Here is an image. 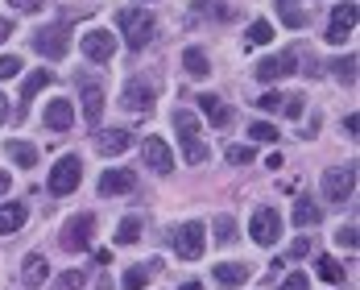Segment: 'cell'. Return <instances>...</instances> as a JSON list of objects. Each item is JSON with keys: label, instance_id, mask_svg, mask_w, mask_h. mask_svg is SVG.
I'll return each mask as SVG.
<instances>
[{"label": "cell", "instance_id": "1", "mask_svg": "<svg viewBox=\"0 0 360 290\" xmlns=\"http://www.w3.org/2000/svg\"><path fill=\"white\" fill-rule=\"evenodd\" d=\"M116 25H120V37H124L129 50H145V42L153 37V17L145 8H120Z\"/></svg>", "mask_w": 360, "mask_h": 290}, {"label": "cell", "instance_id": "2", "mask_svg": "<svg viewBox=\"0 0 360 290\" xmlns=\"http://www.w3.org/2000/svg\"><path fill=\"white\" fill-rule=\"evenodd\" d=\"M79 179H83V162H79V153H67V158L54 162L46 187H50V195H71L75 187H79Z\"/></svg>", "mask_w": 360, "mask_h": 290}, {"label": "cell", "instance_id": "3", "mask_svg": "<svg viewBox=\"0 0 360 290\" xmlns=\"http://www.w3.org/2000/svg\"><path fill=\"white\" fill-rule=\"evenodd\" d=\"M203 249H207V228H203L199 220H191V224L174 228V253H179L182 261H199Z\"/></svg>", "mask_w": 360, "mask_h": 290}, {"label": "cell", "instance_id": "4", "mask_svg": "<svg viewBox=\"0 0 360 290\" xmlns=\"http://www.w3.org/2000/svg\"><path fill=\"white\" fill-rule=\"evenodd\" d=\"M34 50L41 58H63L67 50H71V30L58 21V25H46V30H37L34 34Z\"/></svg>", "mask_w": 360, "mask_h": 290}, {"label": "cell", "instance_id": "5", "mask_svg": "<svg viewBox=\"0 0 360 290\" xmlns=\"http://www.w3.org/2000/svg\"><path fill=\"white\" fill-rule=\"evenodd\" d=\"M352 191H356V166H335V170L323 175L327 203H344V199H352Z\"/></svg>", "mask_w": 360, "mask_h": 290}, {"label": "cell", "instance_id": "6", "mask_svg": "<svg viewBox=\"0 0 360 290\" xmlns=\"http://www.w3.org/2000/svg\"><path fill=\"white\" fill-rule=\"evenodd\" d=\"M91 232H96V220L91 216H71L63 224V249H67V253L91 249Z\"/></svg>", "mask_w": 360, "mask_h": 290}, {"label": "cell", "instance_id": "7", "mask_svg": "<svg viewBox=\"0 0 360 290\" xmlns=\"http://www.w3.org/2000/svg\"><path fill=\"white\" fill-rule=\"evenodd\" d=\"M249 232H252L257 245H274V241L282 237V216H278V208H257Z\"/></svg>", "mask_w": 360, "mask_h": 290}, {"label": "cell", "instance_id": "8", "mask_svg": "<svg viewBox=\"0 0 360 290\" xmlns=\"http://www.w3.org/2000/svg\"><path fill=\"white\" fill-rule=\"evenodd\" d=\"M141 153H145V166L149 170H158V175H170L174 170V149L162 141V137H145Z\"/></svg>", "mask_w": 360, "mask_h": 290}, {"label": "cell", "instance_id": "9", "mask_svg": "<svg viewBox=\"0 0 360 290\" xmlns=\"http://www.w3.org/2000/svg\"><path fill=\"white\" fill-rule=\"evenodd\" d=\"M83 54H87L91 63H112L116 37H112L108 30H87V34H83Z\"/></svg>", "mask_w": 360, "mask_h": 290}, {"label": "cell", "instance_id": "10", "mask_svg": "<svg viewBox=\"0 0 360 290\" xmlns=\"http://www.w3.org/2000/svg\"><path fill=\"white\" fill-rule=\"evenodd\" d=\"M294 63H298L294 50H282V54H274V58H261V63H257V79H261V83H278V79H286V75L294 71Z\"/></svg>", "mask_w": 360, "mask_h": 290}, {"label": "cell", "instance_id": "11", "mask_svg": "<svg viewBox=\"0 0 360 290\" xmlns=\"http://www.w3.org/2000/svg\"><path fill=\"white\" fill-rule=\"evenodd\" d=\"M352 25H356V4L348 0V4H335V13H331V30H327V42L331 46H344V37L352 34Z\"/></svg>", "mask_w": 360, "mask_h": 290}, {"label": "cell", "instance_id": "12", "mask_svg": "<svg viewBox=\"0 0 360 290\" xmlns=\"http://www.w3.org/2000/svg\"><path fill=\"white\" fill-rule=\"evenodd\" d=\"M79 100H83L87 125H100V116H104V87L91 83V79H83V83H79Z\"/></svg>", "mask_w": 360, "mask_h": 290}, {"label": "cell", "instance_id": "13", "mask_svg": "<svg viewBox=\"0 0 360 290\" xmlns=\"http://www.w3.org/2000/svg\"><path fill=\"white\" fill-rule=\"evenodd\" d=\"M129 191H137V175L133 170H104L100 195H129Z\"/></svg>", "mask_w": 360, "mask_h": 290}, {"label": "cell", "instance_id": "14", "mask_svg": "<svg viewBox=\"0 0 360 290\" xmlns=\"http://www.w3.org/2000/svg\"><path fill=\"white\" fill-rule=\"evenodd\" d=\"M120 104H124L129 112H149V108H153V87H145L141 79H133V83L124 87Z\"/></svg>", "mask_w": 360, "mask_h": 290}, {"label": "cell", "instance_id": "15", "mask_svg": "<svg viewBox=\"0 0 360 290\" xmlns=\"http://www.w3.org/2000/svg\"><path fill=\"white\" fill-rule=\"evenodd\" d=\"M46 125H50L54 133H67V129L75 125L71 100H50V104H46Z\"/></svg>", "mask_w": 360, "mask_h": 290}, {"label": "cell", "instance_id": "16", "mask_svg": "<svg viewBox=\"0 0 360 290\" xmlns=\"http://www.w3.org/2000/svg\"><path fill=\"white\" fill-rule=\"evenodd\" d=\"M46 278H50V261L41 253H30L21 261V282H25V286H41Z\"/></svg>", "mask_w": 360, "mask_h": 290}, {"label": "cell", "instance_id": "17", "mask_svg": "<svg viewBox=\"0 0 360 290\" xmlns=\"http://www.w3.org/2000/svg\"><path fill=\"white\" fill-rule=\"evenodd\" d=\"M249 265H240V261H219L216 265V278H219V286H245L249 282Z\"/></svg>", "mask_w": 360, "mask_h": 290}, {"label": "cell", "instance_id": "18", "mask_svg": "<svg viewBox=\"0 0 360 290\" xmlns=\"http://www.w3.org/2000/svg\"><path fill=\"white\" fill-rule=\"evenodd\" d=\"M195 104H199V112H203V116H207V120H212L216 129H224V125L232 120V112L224 108V100H219V96H199Z\"/></svg>", "mask_w": 360, "mask_h": 290}, {"label": "cell", "instance_id": "19", "mask_svg": "<svg viewBox=\"0 0 360 290\" xmlns=\"http://www.w3.org/2000/svg\"><path fill=\"white\" fill-rule=\"evenodd\" d=\"M182 67L191 79H207L212 75V63H207V54L199 50V46H191V50H182Z\"/></svg>", "mask_w": 360, "mask_h": 290}, {"label": "cell", "instance_id": "20", "mask_svg": "<svg viewBox=\"0 0 360 290\" xmlns=\"http://www.w3.org/2000/svg\"><path fill=\"white\" fill-rule=\"evenodd\" d=\"M25 220H30L25 203H0V232H4V237H8V232H17Z\"/></svg>", "mask_w": 360, "mask_h": 290}, {"label": "cell", "instance_id": "21", "mask_svg": "<svg viewBox=\"0 0 360 290\" xmlns=\"http://www.w3.org/2000/svg\"><path fill=\"white\" fill-rule=\"evenodd\" d=\"M129 145H133V133H124V129H112V133H104V137H100V153L116 158V153H124Z\"/></svg>", "mask_w": 360, "mask_h": 290}, {"label": "cell", "instance_id": "22", "mask_svg": "<svg viewBox=\"0 0 360 290\" xmlns=\"http://www.w3.org/2000/svg\"><path fill=\"white\" fill-rule=\"evenodd\" d=\"M4 153H8V158H13V162L21 166V170L37 166V149H34L30 141H8V145H4Z\"/></svg>", "mask_w": 360, "mask_h": 290}, {"label": "cell", "instance_id": "23", "mask_svg": "<svg viewBox=\"0 0 360 290\" xmlns=\"http://www.w3.org/2000/svg\"><path fill=\"white\" fill-rule=\"evenodd\" d=\"M319 220H323V208H315L311 199H298V203H294V224H298V228H315Z\"/></svg>", "mask_w": 360, "mask_h": 290}, {"label": "cell", "instance_id": "24", "mask_svg": "<svg viewBox=\"0 0 360 290\" xmlns=\"http://www.w3.org/2000/svg\"><path fill=\"white\" fill-rule=\"evenodd\" d=\"M315 274H319L323 282H331V286H340V282H344V265H340L335 257H319V261H315Z\"/></svg>", "mask_w": 360, "mask_h": 290}, {"label": "cell", "instance_id": "25", "mask_svg": "<svg viewBox=\"0 0 360 290\" xmlns=\"http://www.w3.org/2000/svg\"><path fill=\"white\" fill-rule=\"evenodd\" d=\"M174 129L182 133L179 141H195V137H199V120H195V112L179 108V112H174Z\"/></svg>", "mask_w": 360, "mask_h": 290}, {"label": "cell", "instance_id": "26", "mask_svg": "<svg viewBox=\"0 0 360 290\" xmlns=\"http://www.w3.org/2000/svg\"><path fill=\"white\" fill-rule=\"evenodd\" d=\"M54 79V71H34V75H25V83H21V100H34L37 92L46 87Z\"/></svg>", "mask_w": 360, "mask_h": 290}, {"label": "cell", "instance_id": "27", "mask_svg": "<svg viewBox=\"0 0 360 290\" xmlns=\"http://www.w3.org/2000/svg\"><path fill=\"white\" fill-rule=\"evenodd\" d=\"M137 237H141V220L124 216L120 220V228H116V241H120V245H137Z\"/></svg>", "mask_w": 360, "mask_h": 290}, {"label": "cell", "instance_id": "28", "mask_svg": "<svg viewBox=\"0 0 360 290\" xmlns=\"http://www.w3.org/2000/svg\"><path fill=\"white\" fill-rule=\"evenodd\" d=\"M269 37H274V25L269 21H252L249 34H245V46H265Z\"/></svg>", "mask_w": 360, "mask_h": 290}, {"label": "cell", "instance_id": "29", "mask_svg": "<svg viewBox=\"0 0 360 290\" xmlns=\"http://www.w3.org/2000/svg\"><path fill=\"white\" fill-rule=\"evenodd\" d=\"M278 8H282V21H286L290 30H302V25H307V13H302V8H298L294 0H282Z\"/></svg>", "mask_w": 360, "mask_h": 290}, {"label": "cell", "instance_id": "30", "mask_svg": "<svg viewBox=\"0 0 360 290\" xmlns=\"http://www.w3.org/2000/svg\"><path fill=\"white\" fill-rule=\"evenodd\" d=\"M83 282H87V274H83V270H67V274H58V278H54V290H83Z\"/></svg>", "mask_w": 360, "mask_h": 290}, {"label": "cell", "instance_id": "31", "mask_svg": "<svg viewBox=\"0 0 360 290\" xmlns=\"http://www.w3.org/2000/svg\"><path fill=\"white\" fill-rule=\"evenodd\" d=\"M216 241H219V245H232V241H236V220H232V216H219L216 220Z\"/></svg>", "mask_w": 360, "mask_h": 290}, {"label": "cell", "instance_id": "32", "mask_svg": "<svg viewBox=\"0 0 360 290\" xmlns=\"http://www.w3.org/2000/svg\"><path fill=\"white\" fill-rule=\"evenodd\" d=\"M335 75H340L344 83H356V54H348V58H335Z\"/></svg>", "mask_w": 360, "mask_h": 290}, {"label": "cell", "instance_id": "33", "mask_svg": "<svg viewBox=\"0 0 360 290\" xmlns=\"http://www.w3.org/2000/svg\"><path fill=\"white\" fill-rule=\"evenodd\" d=\"M182 153H186V162H191V166H199V162L207 158V145L195 137V141H182Z\"/></svg>", "mask_w": 360, "mask_h": 290}, {"label": "cell", "instance_id": "34", "mask_svg": "<svg viewBox=\"0 0 360 290\" xmlns=\"http://www.w3.org/2000/svg\"><path fill=\"white\" fill-rule=\"evenodd\" d=\"M21 75V58L17 54H0V83L4 79H17Z\"/></svg>", "mask_w": 360, "mask_h": 290}, {"label": "cell", "instance_id": "35", "mask_svg": "<svg viewBox=\"0 0 360 290\" xmlns=\"http://www.w3.org/2000/svg\"><path fill=\"white\" fill-rule=\"evenodd\" d=\"M252 158H257V153H252L249 145H228V162H232V166H249Z\"/></svg>", "mask_w": 360, "mask_h": 290}, {"label": "cell", "instance_id": "36", "mask_svg": "<svg viewBox=\"0 0 360 290\" xmlns=\"http://www.w3.org/2000/svg\"><path fill=\"white\" fill-rule=\"evenodd\" d=\"M145 282H149V270H145V265H133V270L124 274V290H141Z\"/></svg>", "mask_w": 360, "mask_h": 290}, {"label": "cell", "instance_id": "37", "mask_svg": "<svg viewBox=\"0 0 360 290\" xmlns=\"http://www.w3.org/2000/svg\"><path fill=\"white\" fill-rule=\"evenodd\" d=\"M335 245H340V249H356V224L340 228V232H335Z\"/></svg>", "mask_w": 360, "mask_h": 290}, {"label": "cell", "instance_id": "38", "mask_svg": "<svg viewBox=\"0 0 360 290\" xmlns=\"http://www.w3.org/2000/svg\"><path fill=\"white\" fill-rule=\"evenodd\" d=\"M249 133L257 137V141H278V129H274V125H265V120H257Z\"/></svg>", "mask_w": 360, "mask_h": 290}, {"label": "cell", "instance_id": "39", "mask_svg": "<svg viewBox=\"0 0 360 290\" xmlns=\"http://www.w3.org/2000/svg\"><path fill=\"white\" fill-rule=\"evenodd\" d=\"M282 100H286V96H278V92H269V96H261V100H257V108H265V112H278V108H282Z\"/></svg>", "mask_w": 360, "mask_h": 290}, {"label": "cell", "instance_id": "40", "mask_svg": "<svg viewBox=\"0 0 360 290\" xmlns=\"http://www.w3.org/2000/svg\"><path fill=\"white\" fill-rule=\"evenodd\" d=\"M282 112L298 120V116H302V96H286V100H282Z\"/></svg>", "mask_w": 360, "mask_h": 290}, {"label": "cell", "instance_id": "41", "mask_svg": "<svg viewBox=\"0 0 360 290\" xmlns=\"http://www.w3.org/2000/svg\"><path fill=\"white\" fill-rule=\"evenodd\" d=\"M282 290H307V274H290L282 282Z\"/></svg>", "mask_w": 360, "mask_h": 290}, {"label": "cell", "instance_id": "42", "mask_svg": "<svg viewBox=\"0 0 360 290\" xmlns=\"http://www.w3.org/2000/svg\"><path fill=\"white\" fill-rule=\"evenodd\" d=\"M8 4H17L21 13H37V8H46V0H8Z\"/></svg>", "mask_w": 360, "mask_h": 290}, {"label": "cell", "instance_id": "43", "mask_svg": "<svg viewBox=\"0 0 360 290\" xmlns=\"http://www.w3.org/2000/svg\"><path fill=\"white\" fill-rule=\"evenodd\" d=\"M307 253H311V241H307V237H298V241L290 245V257H307Z\"/></svg>", "mask_w": 360, "mask_h": 290}, {"label": "cell", "instance_id": "44", "mask_svg": "<svg viewBox=\"0 0 360 290\" xmlns=\"http://www.w3.org/2000/svg\"><path fill=\"white\" fill-rule=\"evenodd\" d=\"M8 187H13V175H8V170H0V195H4Z\"/></svg>", "mask_w": 360, "mask_h": 290}, {"label": "cell", "instance_id": "45", "mask_svg": "<svg viewBox=\"0 0 360 290\" xmlns=\"http://www.w3.org/2000/svg\"><path fill=\"white\" fill-rule=\"evenodd\" d=\"M4 37H13V25H8V21L0 17V42H4Z\"/></svg>", "mask_w": 360, "mask_h": 290}, {"label": "cell", "instance_id": "46", "mask_svg": "<svg viewBox=\"0 0 360 290\" xmlns=\"http://www.w3.org/2000/svg\"><path fill=\"white\" fill-rule=\"evenodd\" d=\"M4 116H8V100L0 96V125H4Z\"/></svg>", "mask_w": 360, "mask_h": 290}, {"label": "cell", "instance_id": "47", "mask_svg": "<svg viewBox=\"0 0 360 290\" xmlns=\"http://www.w3.org/2000/svg\"><path fill=\"white\" fill-rule=\"evenodd\" d=\"M179 290H203V286H199V282H186V286H179Z\"/></svg>", "mask_w": 360, "mask_h": 290}]
</instances>
